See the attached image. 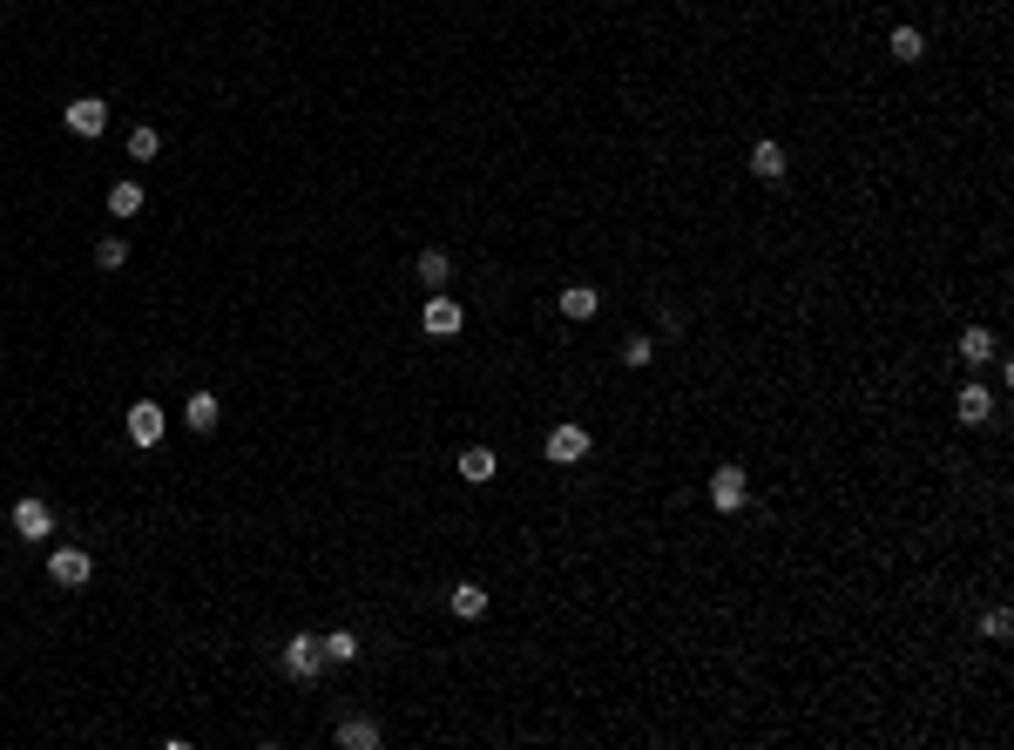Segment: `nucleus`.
<instances>
[{"mask_svg":"<svg viewBox=\"0 0 1014 750\" xmlns=\"http://www.w3.org/2000/svg\"><path fill=\"white\" fill-rule=\"evenodd\" d=\"M129 440L163 446V406H156V399H136V406H129Z\"/></svg>","mask_w":1014,"mask_h":750,"instance_id":"nucleus-8","label":"nucleus"},{"mask_svg":"<svg viewBox=\"0 0 1014 750\" xmlns=\"http://www.w3.org/2000/svg\"><path fill=\"white\" fill-rule=\"evenodd\" d=\"M278 663H284V676H298V683H311V676L325 669V636H311V629H305V636H291V642L278 649Z\"/></svg>","mask_w":1014,"mask_h":750,"instance_id":"nucleus-1","label":"nucleus"},{"mask_svg":"<svg viewBox=\"0 0 1014 750\" xmlns=\"http://www.w3.org/2000/svg\"><path fill=\"white\" fill-rule=\"evenodd\" d=\"M68 129H75V136H102V129H109V102H102V95H75V102H68Z\"/></svg>","mask_w":1014,"mask_h":750,"instance_id":"nucleus-5","label":"nucleus"},{"mask_svg":"<svg viewBox=\"0 0 1014 750\" xmlns=\"http://www.w3.org/2000/svg\"><path fill=\"white\" fill-rule=\"evenodd\" d=\"M649 352H656L649 338H629V345H622V359H629V365H649Z\"/></svg>","mask_w":1014,"mask_h":750,"instance_id":"nucleus-24","label":"nucleus"},{"mask_svg":"<svg viewBox=\"0 0 1014 750\" xmlns=\"http://www.w3.org/2000/svg\"><path fill=\"white\" fill-rule=\"evenodd\" d=\"M325 663H359V636L352 629H332L325 636Z\"/></svg>","mask_w":1014,"mask_h":750,"instance_id":"nucleus-18","label":"nucleus"},{"mask_svg":"<svg viewBox=\"0 0 1014 750\" xmlns=\"http://www.w3.org/2000/svg\"><path fill=\"white\" fill-rule=\"evenodd\" d=\"M14 534H21V541H48V534H55V514H48V500H21V507H14Z\"/></svg>","mask_w":1014,"mask_h":750,"instance_id":"nucleus-7","label":"nucleus"},{"mask_svg":"<svg viewBox=\"0 0 1014 750\" xmlns=\"http://www.w3.org/2000/svg\"><path fill=\"white\" fill-rule=\"evenodd\" d=\"M156 149H163V136H156V129H129V156H136V163H149Z\"/></svg>","mask_w":1014,"mask_h":750,"instance_id":"nucleus-22","label":"nucleus"},{"mask_svg":"<svg viewBox=\"0 0 1014 750\" xmlns=\"http://www.w3.org/2000/svg\"><path fill=\"white\" fill-rule=\"evenodd\" d=\"M338 744H345V750H379V723H372V717H345V723H338Z\"/></svg>","mask_w":1014,"mask_h":750,"instance_id":"nucleus-13","label":"nucleus"},{"mask_svg":"<svg viewBox=\"0 0 1014 750\" xmlns=\"http://www.w3.org/2000/svg\"><path fill=\"white\" fill-rule=\"evenodd\" d=\"M109 210H115V217H136V210H142V183H115Z\"/></svg>","mask_w":1014,"mask_h":750,"instance_id":"nucleus-19","label":"nucleus"},{"mask_svg":"<svg viewBox=\"0 0 1014 750\" xmlns=\"http://www.w3.org/2000/svg\"><path fill=\"white\" fill-rule=\"evenodd\" d=\"M183 419H190V433H210V426H217V392H190Z\"/></svg>","mask_w":1014,"mask_h":750,"instance_id":"nucleus-15","label":"nucleus"},{"mask_svg":"<svg viewBox=\"0 0 1014 750\" xmlns=\"http://www.w3.org/2000/svg\"><path fill=\"white\" fill-rule=\"evenodd\" d=\"M960 359H967V365L994 359V332H987V325H967V332H960Z\"/></svg>","mask_w":1014,"mask_h":750,"instance_id":"nucleus-16","label":"nucleus"},{"mask_svg":"<svg viewBox=\"0 0 1014 750\" xmlns=\"http://www.w3.org/2000/svg\"><path fill=\"white\" fill-rule=\"evenodd\" d=\"M920 55H927L920 28H893V61H920Z\"/></svg>","mask_w":1014,"mask_h":750,"instance_id":"nucleus-20","label":"nucleus"},{"mask_svg":"<svg viewBox=\"0 0 1014 750\" xmlns=\"http://www.w3.org/2000/svg\"><path fill=\"white\" fill-rule=\"evenodd\" d=\"M95 264H102V271H122V264H129V244H122V237H102V244H95Z\"/></svg>","mask_w":1014,"mask_h":750,"instance_id":"nucleus-21","label":"nucleus"},{"mask_svg":"<svg viewBox=\"0 0 1014 750\" xmlns=\"http://www.w3.org/2000/svg\"><path fill=\"white\" fill-rule=\"evenodd\" d=\"M751 169H758L764 183H778V176H785V149H778V142H758V149H751Z\"/></svg>","mask_w":1014,"mask_h":750,"instance_id":"nucleus-17","label":"nucleus"},{"mask_svg":"<svg viewBox=\"0 0 1014 750\" xmlns=\"http://www.w3.org/2000/svg\"><path fill=\"white\" fill-rule=\"evenodd\" d=\"M494 473H501V453H494V446H467V453H460V480H474V487H487Z\"/></svg>","mask_w":1014,"mask_h":750,"instance_id":"nucleus-9","label":"nucleus"},{"mask_svg":"<svg viewBox=\"0 0 1014 750\" xmlns=\"http://www.w3.org/2000/svg\"><path fill=\"white\" fill-rule=\"evenodd\" d=\"M582 453H589V426H575V419H568V426H555V433H548V460H555V467H575Z\"/></svg>","mask_w":1014,"mask_h":750,"instance_id":"nucleus-6","label":"nucleus"},{"mask_svg":"<svg viewBox=\"0 0 1014 750\" xmlns=\"http://www.w3.org/2000/svg\"><path fill=\"white\" fill-rule=\"evenodd\" d=\"M981 629H987V642H1008V629H1014V622H1008V609H987V622H981Z\"/></svg>","mask_w":1014,"mask_h":750,"instance_id":"nucleus-23","label":"nucleus"},{"mask_svg":"<svg viewBox=\"0 0 1014 750\" xmlns=\"http://www.w3.org/2000/svg\"><path fill=\"white\" fill-rule=\"evenodd\" d=\"M413 271H420L426 291H447V284H453V257H447V250H420V264H413Z\"/></svg>","mask_w":1014,"mask_h":750,"instance_id":"nucleus-11","label":"nucleus"},{"mask_svg":"<svg viewBox=\"0 0 1014 750\" xmlns=\"http://www.w3.org/2000/svg\"><path fill=\"white\" fill-rule=\"evenodd\" d=\"M88 575H95L88 548H55V555H48V582H55V588H82Z\"/></svg>","mask_w":1014,"mask_h":750,"instance_id":"nucleus-4","label":"nucleus"},{"mask_svg":"<svg viewBox=\"0 0 1014 750\" xmlns=\"http://www.w3.org/2000/svg\"><path fill=\"white\" fill-rule=\"evenodd\" d=\"M744 500H751V480H744V467H717V473H710V507H717V514H737Z\"/></svg>","mask_w":1014,"mask_h":750,"instance_id":"nucleus-3","label":"nucleus"},{"mask_svg":"<svg viewBox=\"0 0 1014 750\" xmlns=\"http://www.w3.org/2000/svg\"><path fill=\"white\" fill-rule=\"evenodd\" d=\"M460 325H467V311L453 305L447 291H426V311H420V332H426V338H453V332H460Z\"/></svg>","mask_w":1014,"mask_h":750,"instance_id":"nucleus-2","label":"nucleus"},{"mask_svg":"<svg viewBox=\"0 0 1014 750\" xmlns=\"http://www.w3.org/2000/svg\"><path fill=\"white\" fill-rule=\"evenodd\" d=\"M453 615H460V622H480V615H487V588H480V582H453Z\"/></svg>","mask_w":1014,"mask_h":750,"instance_id":"nucleus-14","label":"nucleus"},{"mask_svg":"<svg viewBox=\"0 0 1014 750\" xmlns=\"http://www.w3.org/2000/svg\"><path fill=\"white\" fill-rule=\"evenodd\" d=\"M954 413H960V426H987V413H994V392H987V386H960Z\"/></svg>","mask_w":1014,"mask_h":750,"instance_id":"nucleus-10","label":"nucleus"},{"mask_svg":"<svg viewBox=\"0 0 1014 750\" xmlns=\"http://www.w3.org/2000/svg\"><path fill=\"white\" fill-rule=\"evenodd\" d=\"M595 311H602V291H595V284H568L562 291V318L582 325V318H595Z\"/></svg>","mask_w":1014,"mask_h":750,"instance_id":"nucleus-12","label":"nucleus"}]
</instances>
